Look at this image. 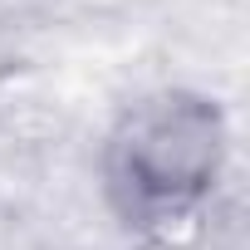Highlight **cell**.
I'll use <instances>...</instances> for the list:
<instances>
[{"label":"cell","mask_w":250,"mask_h":250,"mask_svg":"<svg viewBox=\"0 0 250 250\" xmlns=\"http://www.w3.org/2000/svg\"><path fill=\"white\" fill-rule=\"evenodd\" d=\"M230 162V118L201 88H152L118 113L103 143V187L123 226L172 240L191 226Z\"/></svg>","instance_id":"6da1fadb"}]
</instances>
